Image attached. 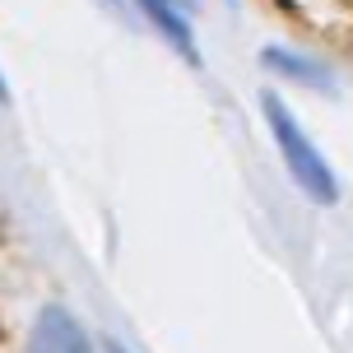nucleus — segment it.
Here are the masks:
<instances>
[{
	"label": "nucleus",
	"instance_id": "obj_1",
	"mask_svg": "<svg viewBox=\"0 0 353 353\" xmlns=\"http://www.w3.org/2000/svg\"><path fill=\"white\" fill-rule=\"evenodd\" d=\"M265 117H270V125H274V140H279V149H283V159H288V168H293V176L302 181V191L312 195V200H321V205H330V200H335V176H330L325 159L307 144V135L298 130V121L283 112L279 98H265Z\"/></svg>",
	"mask_w": 353,
	"mask_h": 353
},
{
	"label": "nucleus",
	"instance_id": "obj_4",
	"mask_svg": "<svg viewBox=\"0 0 353 353\" xmlns=\"http://www.w3.org/2000/svg\"><path fill=\"white\" fill-rule=\"evenodd\" d=\"M0 98H5V79H0Z\"/></svg>",
	"mask_w": 353,
	"mask_h": 353
},
{
	"label": "nucleus",
	"instance_id": "obj_2",
	"mask_svg": "<svg viewBox=\"0 0 353 353\" xmlns=\"http://www.w3.org/2000/svg\"><path fill=\"white\" fill-rule=\"evenodd\" d=\"M28 353H88V339L61 307H47V312L37 316V325H33Z\"/></svg>",
	"mask_w": 353,
	"mask_h": 353
},
{
	"label": "nucleus",
	"instance_id": "obj_3",
	"mask_svg": "<svg viewBox=\"0 0 353 353\" xmlns=\"http://www.w3.org/2000/svg\"><path fill=\"white\" fill-rule=\"evenodd\" d=\"M144 10H149V19H154V23H159L163 33L172 37L176 47H181V52H186V61H195V42H191V33H186V23H181V19L172 14V10H168V5H163V0H140Z\"/></svg>",
	"mask_w": 353,
	"mask_h": 353
}]
</instances>
